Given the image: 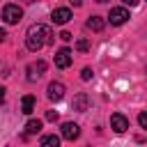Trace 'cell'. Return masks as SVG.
I'll return each mask as SVG.
<instances>
[{
    "mask_svg": "<svg viewBox=\"0 0 147 147\" xmlns=\"http://www.w3.org/2000/svg\"><path fill=\"white\" fill-rule=\"evenodd\" d=\"M53 44V30L44 23H34L25 32V46L28 51H41L44 46Z\"/></svg>",
    "mask_w": 147,
    "mask_h": 147,
    "instance_id": "obj_1",
    "label": "cell"
},
{
    "mask_svg": "<svg viewBox=\"0 0 147 147\" xmlns=\"http://www.w3.org/2000/svg\"><path fill=\"white\" fill-rule=\"evenodd\" d=\"M21 18H23V9H21L18 5H5V7H2V21H5V23L14 25V23H18Z\"/></svg>",
    "mask_w": 147,
    "mask_h": 147,
    "instance_id": "obj_2",
    "label": "cell"
},
{
    "mask_svg": "<svg viewBox=\"0 0 147 147\" xmlns=\"http://www.w3.org/2000/svg\"><path fill=\"white\" fill-rule=\"evenodd\" d=\"M44 71H46V62H44V60H37V62L28 64V69H25V74H28V80H30V83L39 80V78L44 76Z\"/></svg>",
    "mask_w": 147,
    "mask_h": 147,
    "instance_id": "obj_3",
    "label": "cell"
},
{
    "mask_svg": "<svg viewBox=\"0 0 147 147\" xmlns=\"http://www.w3.org/2000/svg\"><path fill=\"white\" fill-rule=\"evenodd\" d=\"M108 21H110V25H122V23H126V21H129V9H124V7H113L110 14H108Z\"/></svg>",
    "mask_w": 147,
    "mask_h": 147,
    "instance_id": "obj_4",
    "label": "cell"
},
{
    "mask_svg": "<svg viewBox=\"0 0 147 147\" xmlns=\"http://www.w3.org/2000/svg\"><path fill=\"white\" fill-rule=\"evenodd\" d=\"M55 67H60V69H67L71 62H74V55H71V51L69 48H60L57 53H55Z\"/></svg>",
    "mask_w": 147,
    "mask_h": 147,
    "instance_id": "obj_5",
    "label": "cell"
},
{
    "mask_svg": "<svg viewBox=\"0 0 147 147\" xmlns=\"http://www.w3.org/2000/svg\"><path fill=\"white\" fill-rule=\"evenodd\" d=\"M46 92H48V99H51V101H62V96H64V85H62L60 80H53V83H48Z\"/></svg>",
    "mask_w": 147,
    "mask_h": 147,
    "instance_id": "obj_6",
    "label": "cell"
},
{
    "mask_svg": "<svg viewBox=\"0 0 147 147\" xmlns=\"http://www.w3.org/2000/svg\"><path fill=\"white\" fill-rule=\"evenodd\" d=\"M51 18H53L55 25H64V23L71 18V9H67V7H57V9H53Z\"/></svg>",
    "mask_w": 147,
    "mask_h": 147,
    "instance_id": "obj_7",
    "label": "cell"
},
{
    "mask_svg": "<svg viewBox=\"0 0 147 147\" xmlns=\"http://www.w3.org/2000/svg\"><path fill=\"white\" fill-rule=\"evenodd\" d=\"M110 126L115 129V133H124V131H129V119H126L124 115L115 113V115L110 117Z\"/></svg>",
    "mask_w": 147,
    "mask_h": 147,
    "instance_id": "obj_8",
    "label": "cell"
},
{
    "mask_svg": "<svg viewBox=\"0 0 147 147\" xmlns=\"http://www.w3.org/2000/svg\"><path fill=\"white\" fill-rule=\"evenodd\" d=\"M80 136V126L74 124V122H64L62 124V138L64 140H76Z\"/></svg>",
    "mask_w": 147,
    "mask_h": 147,
    "instance_id": "obj_9",
    "label": "cell"
},
{
    "mask_svg": "<svg viewBox=\"0 0 147 147\" xmlns=\"http://www.w3.org/2000/svg\"><path fill=\"white\" fill-rule=\"evenodd\" d=\"M74 110H78V113H85L87 108H90V96L85 94V92H80V94H76L74 96Z\"/></svg>",
    "mask_w": 147,
    "mask_h": 147,
    "instance_id": "obj_10",
    "label": "cell"
},
{
    "mask_svg": "<svg viewBox=\"0 0 147 147\" xmlns=\"http://www.w3.org/2000/svg\"><path fill=\"white\" fill-rule=\"evenodd\" d=\"M87 28H90V30H94V32H101V30L106 28V21H103L101 16H90V21H87Z\"/></svg>",
    "mask_w": 147,
    "mask_h": 147,
    "instance_id": "obj_11",
    "label": "cell"
},
{
    "mask_svg": "<svg viewBox=\"0 0 147 147\" xmlns=\"http://www.w3.org/2000/svg\"><path fill=\"white\" fill-rule=\"evenodd\" d=\"M32 110H34V96H30V94H28V96H23V99H21V113L30 115Z\"/></svg>",
    "mask_w": 147,
    "mask_h": 147,
    "instance_id": "obj_12",
    "label": "cell"
},
{
    "mask_svg": "<svg viewBox=\"0 0 147 147\" xmlns=\"http://www.w3.org/2000/svg\"><path fill=\"white\" fill-rule=\"evenodd\" d=\"M39 131H41V119H28L25 133H28V136H34V133H39Z\"/></svg>",
    "mask_w": 147,
    "mask_h": 147,
    "instance_id": "obj_13",
    "label": "cell"
},
{
    "mask_svg": "<svg viewBox=\"0 0 147 147\" xmlns=\"http://www.w3.org/2000/svg\"><path fill=\"white\" fill-rule=\"evenodd\" d=\"M41 145L44 147H57L60 145V136H44L41 138Z\"/></svg>",
    "mask_w": 147,
    "mask_h": 147,
    "instance_id": "obj_14",
    "label": "cell"
},
{
    "mask_svg": "<svg viewBox=\"0 0 147 147\" xmlns=\"http://www.w3.org/2000/svg\"><path fill=\"white\" fill-rule=\"evenodd\" d=\"M76 48H78V51H83V53H85V51H87V48H90V44H87V39H78V41H76Z\"/></svg>",
    "mask_w": 147,
    "mask_h": 147,
    "instance_id": "obj_15",
    "label": "cell"
},
{
    "mask_svg": "<svg viewBox=\"0 0 147 147\" xmlns=\"http://www.w3.org/2000/svg\"><path fill=\"white\" fill-rule=\"evenodd\" d=\"M92 76H94V74H92V69H90V67H85V69L80 71V78H83V80H90Z\"/></svg>",
    "mask_w": 147,
    "mask_h": 147,
    "instance_id": "obj_16",
    "label": "cell"
},
{
    "mask_svg": "<svg viewBox=\"0 0 147 147\" xmlns=\"http://www.w3.org/2000/svg\"><path fill=\"white\" fill-rule=\"evenodd\" d=\"M138 124H140L142 129H147V113H140V115H138Z\"/></svg>",
    "mask_w": 147,
    "mask_h": 147,
    "instance_id": "obj_17",
    "label": "cell"
},
{
    "mask_svg": "<svg viewBox=\"0 0 147 147\" xmlns=\"http://www.w3.org/2000/svg\"><path fill=\"white\" fill-rule=\"evenodd\" d=\"M46 119H48V122H55V119H57V110H48V113H46Z\"/></svg>",
    "mask_w": 147,
    "mask_h": 147,
    "instance_id": "obj_18",
    "label": "cell"
},
{
    "mask_svg": "<svg viewBox=\"0 0 147 147\" xmlns=\"http://www.w3.org/2000/svg\"><path fill=\"white\" fill-rule=\"evenodd\" d=\"M60 39H62V41H69V39H71V32H67V30L60 32Z\"/></svg>",
    "mask_w": 147,
    "mask_h": 147,
    "instance_id": "obj_19",
    "label": "cell"
},
{
    "mask_svg": "<svg viewBox=\"0 0 147 147\" xmlns=\"http://www.w3.org/2000/svg\"><path fill=\"white\" fill-rule=\"evenodd\" d=\"M122 2H124V5H129V7H136L140 0H122Z\"/></svg>",
    "mask_w": 147,
    "mask_h": 147,
    "instance_id": "obj_20",
    "label": "cell"
},
{
    "mask_svg": "<svg viewBox=\"0 0 147 147\" xmlns=\"http://www.w3.org/2000/svg\"><path fill=\"white\" fill-rule=\"evenodd\" d=\"M0 103H5V87H0Z\"/></svg>",
    "mask_w": 147,
    "mask_h": 147,
    "instance_id": "obj_21",
    "label": "cell"
},
{
    "mask_svg": "<svg viewBox=\"0 0 147 147\" xmlns=\"http://www.w3.org/2000/svg\"><path fill=\"white\" fill-rule=\"evenodd\" d=\"M69 2H71L74 7H80V5H83V0H69Z\"/></svg>",
    "mask_w": 147,
    "mask_h": 147,
    "instance_id": "obj_22",
    "label": "cell"
},
{
    "mask_svg": "<svg viewBox=\"0 0 147 147\" xmlns=\"http://www.w3.org/2000/svg\"><path fill=\"white\" fill-rule=\"evenodd\" d=\"M5 37H7V32H5V30H2V28H0V44H2V41H5Z\"/></svg>",
    "mask_w": 147,
    "mask_h": 147,
    "instance_id": "obj_23",
    "label": "cell"
},
{
    "mask_svg": "<svg viewBox=\"0 0 147 147\" xmlns=\"http://www.w3.org/2000/svg\"><path fill=\"white\" fill-rule=\"evenodd\" d=\"M96 2H108V0H96Z\"/></svg>",
    "mask_w": 147,
    "mask_h": 147,
    "instance_id": "obj_24",
    "label": "cell"
}]
</instances>
